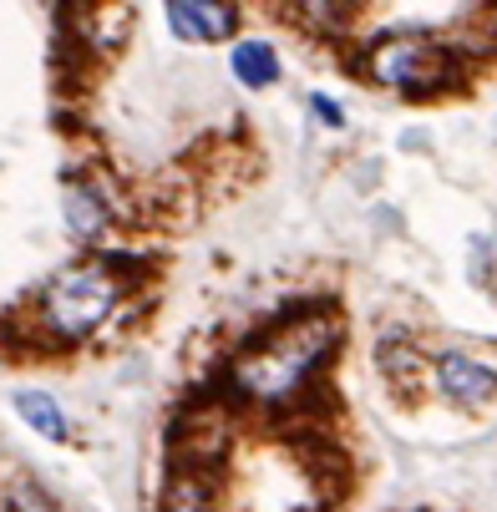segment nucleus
Listing matches in <instances>:
<instances>
[{"mask_svg":"<svg viewBox=\"0 0 497 512\" xmlns=\"http://www.w3.org/2000/svg\"><path fill=\"white\" fill-rule=\"evenodd\" d=\"M16 411H21V421H26L31 431L46 436V442H61V436H66V416H61L56 396H46V391H21V396H16Z\"/></svg>","mask_w":497,"mask_h":512,"instance_id":"obj_8","label":"nucleus"},{"mask_svg":"<svg viewBox=\"0 0 497 512\" xmlns=\"http://www.w3.org/2000/svg\"><path fill=\"white\" fill-rule=\"evenodd\" d=\"M335 340H340V320L330 310H300L279 320L269 335H259L249 350H239L229 381L239 396L264 406L295 401L310 386V376L335 355Z\"/></svg>","mask_w":497,"mask_h":512,"instance_id":"obj_1","label":"nucleus"},{"mask_svg":"<svg viewBox=\"0 0 497 512\" xmlns=\"http://www.w3.org/2000/svg\"><path fill=\"white\" fill-rule=\"evenodd\" d=\"M117 300H122V279L102 259L71 264L41 289V305H36L41 310V330L51 340H61V345H77V340H87V335H97L107 325Z\"/></svg>","mask_w":497,"mask_h":512,"instance_id":"obj_3","label":"nucleus"},{"mask_svg":"<svg viewBox=\"0 0 497 512\" xmlns=\"http://www.w3.org/2000/svg\"><path fill=\"white\" fill-rule=\"evenodd\" d=\"M229 71H234V82H239V87H249V92H269V87L279 82V51H274L269 41H259V36L234 41V46H229Z\"/></svg>","mask_w":497,"mask_h":512,"instance_id":"obj_6","label":"nucleus"},{"mask_svg":"<svg viewBox=\"0 0 497 512\" xmlns=\"http://www.w3.org/2000/svg\"><path fill=\"white\" fill-rule=\"evenodd\" d=\"M487 11H492V16H497V0H487Z\"/></svg>","mask_w":497,"mask_h":512,"instance_id":"obj_12","label":"nucleus"},{"mask_svg":"<svg viewBox=\"0 0 497 512\" xmlns=\"http://www.w3.org/2000/svg\"><path fill=\"white\" fill-rule=\"evenodd\" d=\"M366 77L396 97L426 102L462 82V51L426 31H391L366 46Z\"/></svg>","mask_w":497,"mask_h":512,"instance_id":"obj_2","label":"nucleus"},{"mask_svg":"<svg viewBox=\"0 0 497 512\" xmlns=\"http://www.w3.org/2000/svg\"><path fill=\"white\" fill-rule=\"evenodd\" d=\"M310 117L320 127H345V107L335 97H325V92H310Z\"/></svg>","mask_w":497,"mask_h":512,"instance_id":"obj_11","label":"nucleus"},{"mask_svg":"<svg viewBox=\"0 0 497 512\" xmlns=\"http://www.w3.org/2000/svg\"><path fill=\"white\" fill-rule=\"evenodd\" d=\"M432 381H437V396L452 401V406H462V411H482L497 396V371H492V365H482L477 355H467V350L437 355Z\"/></svg>","mask_w":497,"mask_h":512,"instance_id":"obj_4","label":"nucleus"},{"mask_svg":"<svg viewBox=\"0 0 497 512\" xmlns=\"http://www.w3.org/2000/svg\"><path fill=\"white\" fill-rule=\"evenodd\" d=\"M284 11H290L305 31H340L350 21V0H284Z\"/></svg>","mask_w":497,"mask_h":512,"instance_id":"obj_9","label":"nucleus"},{"mask_svg":"<svg viewBox=\"0 0 497 512\" xmlns=\"http://www.w3.org/2000/svg\"><path fill=\"white\" fill-rule=\"evenodd\" d=\"M61 208H66V229L77 234V239H97V234H107V224H112V208H107V198L92 188V183H66V193H61Z\"/></svg>","mask_w":497,"mask_h":512,"instance_id":"obj_7","label":"nucleus"},{"mask_svg":"<svg viewBox=\"0 0 497 512\" xmlns=\"http://www.w3.org/2000/svg\"><path fill=\"white\" fill-rule=\"evenodd\" d=\"M163 512H208V482L193 472H178L163 492Z\"/></svg>","mask_w":497,"mask_h":512,"instance_id":"obj_10","label":"nucleus"},{"mask_svg":"<svg viewBox=\"0 0 497 512\" xmlns=\"http://www.w3.org/2000/svg\"><path fill=\"white\" fill-rule=\"evenodd\" d=\"M163 16H168V31L188 46H213L239 31V11L229 0H163Z\"/></svg>","mask_w":497,"mask_h":512,"instance_id":"obj_5","label":"nucleus"}]
</instances>
